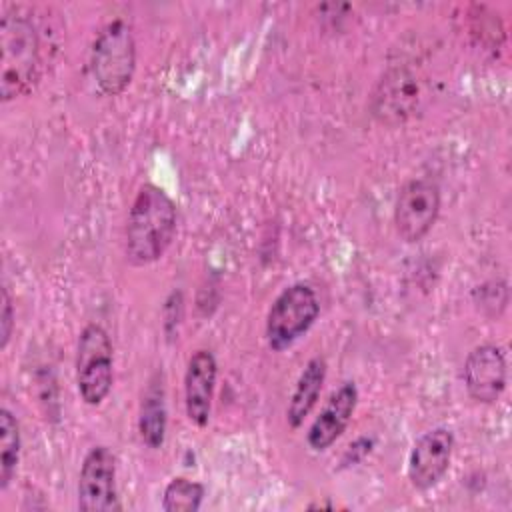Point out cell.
I'll list each match as a JSON object with an SVG mask.
<instances>
[{"label": "cell", "instance_id": "6da1fadb", "mask_svg": "<svg viewBox=\"0 0 512 512\" xmlns=\"http://www.w3.org/2000/svg\"><path fill=\"white\" fill-rule=\"evenodd\" d=\"M176 204L156 184H144L134 196L126 222V258L134 266L156 262L174 240Z\"/></svg>", "mask_w": 512, "mask_h": 512}, {"label": "cell", "instance_id": "7a4b0ae2", "mask_svg": "<svg viewBox=\"0 0 512 512\" xmlns=\"http://www.w3.org/2000/svg\"><path fill=\"white\" fill-rule=\"evenodd\" d=\"M0 52V94L2 102H10L26 94L40 72V40L26 16L18 12L2 16Z\"/></svg>", "mask_w": 512, "mask_h": 512}, {"label": "cell", "instance_id": "3957f363", "mask_svg": "<svg viewBox=\"0 0 512 512\" xmlns=\"http://www.w3.org/2000/svg\"><path fill=\"white\" fill-rule=\"evenodd\" d=\"M136 70V42L124 20L106 24L96 36L90 52V72L98 90L118 96L132 82Z\"/></svg>", "mask_w": 512, "mask_h": 512}, {"label": "cell", "instance_id": "277c9868", "mask_svg": "<svg viewBox=\"0 0 512 512\" xmlns=\"http://www.w3.org/2000/svg\"><path fill=\"white\" fill-rule=\"evenodd\" d=\"M320 314V302L312 286L296 282L284 288L266 316V342L272 352L290 348L304 336Z\"/></svg>", "mask_w": 512, "mask_h": 512}, {"label": "cell", "instance_id": "5b68a950", "mask_svg": "<svg viewBox=\"0 0 512 512\" xmlns=\"http://www.w3.org/2000/svg\"><path fill=\"white\" fill-rule=\"evenodd\" d=\"M114 382V348L100 324H88L78 338L76 384L88 406H98L110 394Z\"/></svg>", "mask_w": 512, "mask_h": 512}, {"label": "cell", "instance_id": "8992f818", "mask_svg": "<svg viewBox=\"0 0 512 512\" xmlns=\"http://www.w3.org/2000/svg\"><path fill=\"white\" fill-rule=\"evenodd\" d=\"M422 86L418 76L406 66H390L374 84L368 108L376 122L388 128L404 124L418 110Z\"/></svg>", "mask_w": 512, "mask_h": 512}, {"label": "cell", "instance_id": "52a82bcc", "mask_svg": "<svg viewBox=\"0 0 512 512\" xmlns=\"http://www.w3.org/2000/svg\"><path fill=\"white\" fill-rule=\"evenodd\" d=\"M440 214V188L430 178L408 180L396 198L394 224L404 242H420Z\"/></svg>", "mask_w": 512, "mask_h": 512}, {"label": "cell", "instance_id": "ba28073f", "mask_svg": "<svg viewBox=\"0 0 512 512\" xmlns=\"http://www.w3.org/2000/svg\"><path fill=\"white\" fill-rule=\"evenodd\" d=\"M78 508L82 512L122 510L116 488V456L108 446H94L82 460L78 476Z\"/></svg>", "mask_w": 512, "mask_h": 512}, {"label": "cell", "instance_id": "9c48e42d", "mask_svg": "<svg viewBox=\"0 0 512 512\" xmlns=\"http://www.w3.org/2000/svg\"><path fill=\"white\" fill-rule=\"evenodd\" d=\"M454 452V434L450 428L438 426L424 432L412 446L408 456V480L416 490L434 488L450 468Z\"/></svg>", "mask_w": 512, "mask_h": 512}, {"label": "cell", "instance_id": "30bf717a", "mask_svg": "<svg viewBox=\"0 0 512 512\" xmlns=\"http://www.w3.org/2000/svg\"><path fill=\"white\" fill-rule=\"evenodd\" d=\"M506 358L494 344L476 346L464 364V386L472 400L494 404L506 388Z\"/></svg>", "mask_w": 512, "mask_h": 512}, {"label": "cell", "instance_id": "8fae6325", "mask_svg": "<svg viewBox=\"0 0 512 512\" xmlns=\"http://www.w3.org/2000/svg\"><path fill=\"white\" fill-rule=\"evenodd\" d=\"M216 376L218 364L214 354L210 350H196L184 374V406L188 420L198 428H204L210 420Z\"/></svg>", "mask_w": 512, "mask_h": 512}, {"label": "cell", "instance_id": "7c38bea8", "mask_svg": "<svg viewBox=\"0 0 512 512\" xmlns=\"http://www.w3.org/2000/svg\"><path fill=\"white\" fill-rule=\"evenodd\" d=\"M358 404V388L354 382H344L332 392L322 412L314 418L306 432V444L314 452L328 450L346 430Z\"/></svg>", "mask_w": 512, "mask_h": 512}, {"label": "cell", "instance_id": "4fadbf2b", "mask_svg": "<svg viewBox=\"0 0 512 512\" xmlns=\"http://www.w3.org/2000/svg\"><path fill=\"white\" fill-rule=\"evenodd\" d=\"M326 360L322 356H314L306 362L304 370L300 372L296 386L292 390L288 408H286V420L290 428H300L306 420V416L312 412V408L318 402V396L322 392L324 380H326Z\"/></svg>", "mask_w": 512, "mask_h": 512}, {"label": "cell", "instance_id": "5bb4252c", "mask_svg": "<svg viewBox=\"0 0 512 512\" xmlns=\"http://www.w3.org/2000/svg\"><path fill=\"white\" fill-rule=\"evenodd\" d=\"M166 402H164V390L160 384L152 382L142 398L140 416H138V432L140 440L152 448L158 450L164 444L166 438Z\"/></svg>", "mask_w": 512, "mask_h": 512}, {"label": "cell", "instance_id": "9a60e30c", "mask_svg": "<svg viewBox=\"0 0 512 512\" xmlns=\"http://www.w3.org/2000/svg\"><path fill=\"white\" fill-rule=\"evenodd\" d=\"M20 426L16 416L8 410H0V490H6L16 474L20 460Z\"/></svg>", "mask_w": 512, "mask_h": 512}, {"label": "cell", "instance_id": "2e32d148", "mask_svg": "<svg viewBox=\"0 0 512 512\" xmlns=\"http://www.w3.org/2000/svg\"><path fill=\"white\" fill-rule=\"evenodd\" d=\"M206 488L200 482L188 480L184 476L172 478L162 494L164 512H196L202 506Z\"/></svg>", "mask_w": 512, "mask_h": 512}, {"label": "cell", "instance_id": "e0dca14e", "mask_svg": "<svg viewBox=\"0 0 512 512\" xmlns=\"http://www.w3.org/2000/svg\"><path fill=\"white\" fill-rule=\"evenodd\" d=\"M14 330V308L6 288L0 290V350H4L10 342Z\"/></svg>", "mask_w": 512, "mask_h": 512}, {"label": "cell", "instance_id": "ac0fdd59", "mask_svg": "<svg viewBox=\"0 0 512 512\" xmlns=\"http://www.w3.org/2000/svg\"><path fill=\"white\" fill-rule=\"evenodd\" d=\"M372 440L370 438H358L356 442H352L350 446H348V452H346V456H344V464H356V462H360L370 450H372Z\"/></svg>", "mask_w": 512, "mask_h": 512}]
</instances>
